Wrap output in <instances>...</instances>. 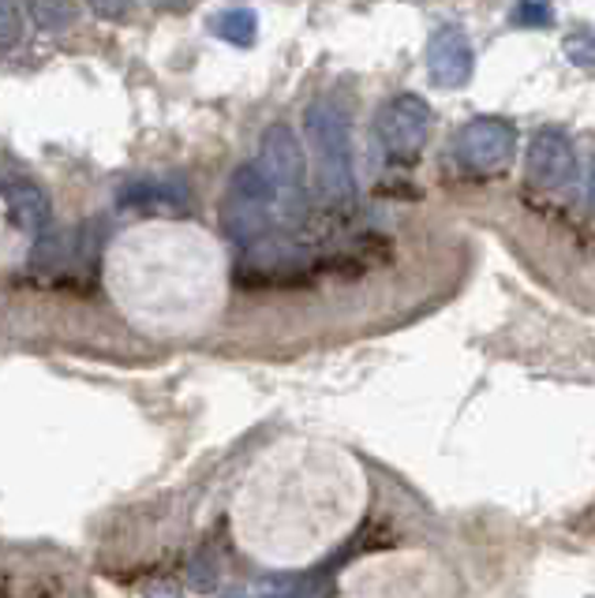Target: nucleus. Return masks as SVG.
<instances>
[{
	"label": "nucleus",
	"mask_w": 595,
	"mask_h": 598,
	"mask_svg": "<svg viewBox=\"0 0 595 598\" xmlns=\"http://www.w3.org/2000/svg\"><path fill=\"white\" fill-rule=\"evenodd\" d=\"M371 509V468L334 438L289 434L251 460L229 509L251 562L304 568L345 546Z\"/></svg>",
	"instance_id": "1"
},
{
	"label": "nucleus",
	"mask_w": 595,
	"mask_h": 598,
	"mask_svg": "<svg viewBox=\"0 0 595 598\" xmlns=\"http://www.w3.org/2000/svg\"><path fill=\"white\" fill-rule=\"evenodd\" d=\"M240 281L225 247L192 221H154L112 247L109 289L117 307L150 337H198L221 318Z\"/></svg>",
	"instance_id": "2"
},
{
	"label": "nucleus",
	"mask_w": 595,
	"mask_h": 598,
	"mask_svg": "<svg viewBox=\"0 0 595 598\" xmlns=\"http://www.w3.org/2000/svg\"><path fill=\"white\" fill-rule=\"evenodd\" d=\"M8 206H12V214L19 217V225H23L26 232L42 236L50 229V198L37 192L34 184H12L8 187Z\"/></svg>",
	"instance_id": "3"
},
{
	"label": "nucleus",
	"mask_w": 595,
	"mask_h": 598,
	"mask_svg": "<svg viewBox=\"0 0 595 598\" xmlns=\"http://www.w3.org/2000/svg\"><path fill=\"white\" fill-rule=\"evenodd\" d=\"M34 26L45 34H64L75 23V4L72 0H26Z\"/></svg>",
	"instance_id": "4"
},
{
	"label": "nucleus",
	"mask_w": 595,
	"mask_h": 598,
	"mask_svg": "<svg viewBox=\"0 0 595 598\" xmlns=\"http://www.w3.org/2000/svg\"><path fill=\"white\" fill-rule=\"evenodd\" d=\"M19 37H23V23H19L15 0H0V53L15 50Z\"/></svg>",
	"instance_id": "5"
},
{
	"label": "nucleus",
	"mask_w": 595,
	"mask_h": 598,
	"mask_svg": "<svg viewBox=\"0 0 595 598\" xmlns=\"http://www.w3.org/2000/svg\"><path fill=\"white\" fill-rule=\"evenodd\" d=\"M90 8H94V12H101V15H112V12H120V8H125V0H90Z\"/></svg>",
	"instance_id": "6"
}]
</instances>
